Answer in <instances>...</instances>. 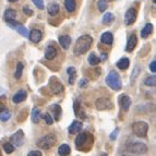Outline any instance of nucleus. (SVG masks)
I'll return each instance as SVG.
<instances>
[{
    "label": "nucleus",
    "instance_id": "1",
    "mask_svg": "<svg viewBox=\"0 0 156 156\" xmlns=\"http://www.w3.org/2000/svg\"><path fill=\"white\" fill-rule=\"evenodd\" d=\"M74 144H76V148L78 151L81 152H89L92 150L94 144V136L90 132H79L78 136L76 138L74 141Z\"/></svg>",
    "mask_w": 156,
    "mask_h": 156
},
{
    "label": "nucleus",
    "instance_id": "2",
    "mask_svg": "<svg viewBox=\"0 0 156 156\" xmlns=\"http://www.w3.org/2000/svg\"><path fill=\"white\" fill-rule=\"evenodd\" d=\"M92 44H93V37L90 35H82L76 39L74 48H73V52L74 55L80 57V56L84 55L89 51L91 48Z\"/></svg>",
    "mask_w": 156,
    "mask_h": 156
},
{
    "label": "nucleus",
    "instance_id": "3",
    "mask_svg": "<svg viewBox=\"0 0 156 156\" xmlns=\"http://www.w3.org/2000/svg\"><path fill=\"white\" fill-rule=\"evenodd\" d=\"M106 84L109 86L110 89L114 91H120L122 89V82H121V78H120L119 73L116 71H110L106 76Z\"/></svg>",
    "mask_w": 156,
    "mask_h": 156
},
{
    "label": "nucleus",
    "instance_id": "4",
    "mask_svg": "<svg viewBox=\"0 0 156 156\" xmlns=\"http://www.w3.org/2000/svg\"><path fill=\"white\" fill-rule=\"evenodd\" d=\"M57 143V139H56L55 134H51V133H48V134L43 135L42 138H39L38 141L36 142V145L41 150H50Z\"/></svg>",
    "mask_w": 156,
    "mask_h": 156
},
{
    "label": "nucleus",
    "instance_id": "5",
    "mask_svg": "<svg viewBox=\"0 0 156 156\" xmlns=\"http://www.w3.org/2000/svg\"><path fill=\"white\" fill-rule=\"evenodd\" d=\"M132 131L139 138H145L148 132V125L144 121H138L132 125Z\"/></svg>",
    "mask_w": 156,
    "mask_h": 156
},
{
    "label": "nucleus",
    "instance_id": "6",
    "mask_svg": "<svg viewBox=\"0 0 156 156\" xmlns=\"http://www.w3.org/2000/svg\"><path fill=\"white\" fill-rule=\"evenodd\" d=\"M48 89L51 92V94L54 95H59L63 92L65 90V86L63 84L58 80L56 76H51L49 80V84H48Z\"/></svg>",
    "mask_w": 156,
    "mask_h": 156
},
{
    "label": "nucleus",
    "instance_id": "7",
    "mask_svg": "<svg viewBox=\"0 0 156 156\" xmlns=\"http://www.w3.org/2000/svg\"><path fill=\"white\" fill-rule=\"evenodd\" d=\"M95 107L97 110H109L114 108V103L108 97H99L95 101Z\"/></svg>",
    "mask_w": 156,
    "mask_h": 156
},
{
    "label": "nucleus",
    "instance_id": "8",
    "mask_svg": "<svg viewBox=\"0 0 156 156\" xmlns=\"http://www.w3.org/2000/svg\"><path fill=\"white\" fill-rule=\"evenodd\" d=\"M5 23H7V25H8V26H10L11 29L16 30V31L18 32L20 35L26 37V38H29V30L26 29L23 24H21L20 22L16 21V20H12V21L5 22Z\"/></svg>",
    "mask_w": 156,
    "mask_h": 156
},
{
    "label": "nucleus",
    "instance_id": "9",
    "mask_svg": "<svg viewBox=\"0 0 156 156\" xmlns=\"http://www.w3.org/2000/svg\"><path fill=\"white\" fill-rule=\"evenodd\" d=\"M127 150L132 154H145L148 151L147 146L142 142H135L127 146Z\"/></svg>",
    "mask_w": 156,
    "mask_h": 156
},
{
    "label": "nucleus",
    "instance_id": "10",
    "mask_svg": "<svg viewBox=\"0 0 156 156\" xmlns=\"http://www.w3.org/2000/svg\"><path fill=\"white\" fill-rule=\"evenodd\" d=\"M136 19H138V10H136V8L131 7V8H129L127 11H126L125 24L127 26L132 25V24L136 21Z\"/></svg>",
    "mask_w": 156,
    "mask_h": 156
},
{
    "label": "nucleus",
    "instance_id": "11",
    "mask_svg": "<svg viewBox=\"0 0 156 156\" xmlns=\"http://www.w3.org/2000/svg\"><path fill=\"white\" fill-rule=\"evenodd\" d=\"M58 55H59V50L56 47V45H48L45 49V59L47 61H52V60L57 59Z\"/></svg>",
    "mask_w": 156,
    "mask_h": 156
},
{
    "label": "nucleus",
    "instance_id": "12",
    "mask_svg": "<svg viewBox=\"0 0 156 156\" xmlns=\"http://www.w3.org/2000/svg\"><path fill=\"white\" fill-rule=\"evenodd\" d=\"M24 139H25V136H24L23 131L18 130L16 133H13V134L10 136V142L14 146H16V147H20V146L23 145Z\"/></svg>",
    "mask_w": 156,
    "mask_h": 156
},
{
    "label": "nucleus",
    "instance_id": "13",
    "mask_svg": "<svg viewBox=\"0 0 156 156\" xmlns=\"http://www.w3.org/2000/svg\"><path fill=\"white\" fill-rule=\"evenodd\" d=\"M118 103H119V106L121 107V109L123 112H128L129 108L131 107V98L130 96H128L126 94H122V95H120L119 99H118Z\"/></svg>",
    "mask_w": 156,
    "mask_h": 156
},
{
    "label": "nucleus",
    "instance_id": "14",
    "mask_svg": "<svg viewBox=\"0 0 156 156\" xmlns=\"http://www.w3.org/2000/svg\"><path fill=\"white\" fill-rule=\"evenodd\" d=\"M136 45H138V37H136V35H135L134 33H132L130 36H129V38H128L127 45H126V48H125L126 51L132 52L133 50L135 49Z\"/></svg>",
    "mask_w": 156,
    "mask_h": 156
},
{
    "label": "nucleus",
    "instance_id": "15",
    "mask_svg": "<svg viewBox=\"0 0 156 156\" xmlns=\"http://www.w3.org/2000/svg\"><path fill=\"white\" fill-rule=\"evenodd\" d=\"M29 38L31 42L34 43V44H38V43L43 39L42 31H39V30H36V29L31 30V32L29 33Z\"/></svg>",
    "mask_w": 156,
    "mask_h": 156
},
{
    "label": "nucleus",
    "instance_id": "16",
    "mask_svg": "<svg viewBox=\"0 0 156 156\" xmlns=\"http://www.w3.org/2000/svg\"><path fill=\"white\" fill-rule=\"evenodd\" d=\"M27 98V92L25 90H20L12 96V101L14 104H21Z\"/></svg>",
    "mask_w": 156,
    "mask_h": 156
},
{
    "label": "nucleus",
    "instance_id": "17",
    "mask_svg": "<svg viewBox=\"0 0 156 156\" xmlns=\"http://www.w3.org/2000/svg\"><path fill=\"white\" fill-rule=\"evenodd\" d=\"M82 128H83V125L81 121L73 120L72 123L68 128V132H69V134H78L80 131H82Z\"/></svg>",
    "mask_w": 156,
    "mask_h": 156
},
{
    "label": "nucleus",
    "instance_id": "18",
    "mask_svg": "<svg viewBox=\"0 0 156 156\" xmlns=\"http://www.w3.org/2000/svg\"><path fill=\"white\" fill-rule=\"evenodd\" d=\"M50 112L52 114V119L55 120V121H59L60 118H61V115H62V108L60 107V105H52L50 107Z\"/></svg>",
    "mask_w": 156,
    "mask_h": 156
},
{
    "label": "nucleus",
    "instance_id": "19",
    "mask_svg": "<svg viewBox=\"0 0 156 156\" xmlns=\"http://www.w3.org/2000/svg\"><path fill=\"white\" fill-rule=\"evenodd\" d=\"M101 43L106 45V46H112V43H114V35H112V33H110V32H105V33L101 34Z\"/></svg>",
    "mask_w": 156,
    "mask_h": 156
},
{
    "label": "nucleus",
    "instance_id": "20",
    "mask_svg": "<svg viewBox=\"0 0 156 156\" xmlns=\"http://www.w3.org/2000/svg\"><path fill=\"white\" fill-rule=\"evenodd\" d=\"M58 42L63 49L67 50L69 49V47L71 45V37L69 35H60L59 38H58Z\"/></svg>",
    "mask_w": 156,
    "mask_h": 156
},
{
    "label": "nucleus",
    "instance_id": "21",
    "mask_svg": "<svg viewBox=\"0 0 156 156\" xmlns=\"http://www.w3.org/2000/svg\"><path fill=\"white\" fill-rule=\"evenodd\" d=\"M116 66H117V68L119 69V70L125 71V70H127L128 68H129V66H130V60H129V58H127V57L120 58L117 62H116Z\"/></svg>",
    "mask_w": 156,
    "mask_h": 156
},
{
    "label": "nucleus",
    "instance_id": "22",
    "mask_svg": "<svg viewBox=\"0 0 156 156\" xmlns=\"http://www.w3.org/2000/svg\"><path fill=\"white\" fill-rule=\"evenodd\" d=\"M59 11H60V7L58 3L51 2L47 5V13H48L50 16H56L58 13H59Z\"/></svg>",
    "mask_w": 156,
    "mask_h": 156
},
{
    "label": "nucleus",
    "instance_id": "23",
    "mask_svg": "<svg viewBox=\"0 0 156 156\" xmlns=\"http://www.w3.org/2000/svg\"><path fill=\"white\" fill-rule=\"evenodd\" d=\"M16 16H18V13L14 9H7L3 13V20L5 22H9V21H12V20H16Z\"/></svg>",
    "mask_w": 156,
    "mask_h": 156
},
{
    "label": "nucleus",
    "instance_id": "24",
    "mask_svg": "<svg viewBox=\"0 0 156 156\" xmlns=\"http://www.w3.org/2000/svg\"><path fill=\"white\" fill-rule=\"evenodd\" d=\"M67 73H68V76H69V79H68L69 84L73 85L76 81V69L74 67H69L67 69Z\"/></svg>",
    "mask_w": 156,
    "mask_h": 156
},
{
    "label": "nucleus",
    "instance_id": "25",
    "mask_svg": "<svg viewBox=\"0 0 156 156\" xmlns=\"http://www.w3.org/2000/svg\"><path fill=\"white\" fill-rule=\"evenodd\" d=\"M78 2L76 0H65V8L69 13H73L76 10Z\"/></svg>",
    "mask_w": 156,
    "mask_h": 156
},
{
    "label": "nucleus",
    "instance_id": "26",
    "mask_svg": "<svg viewBox=\"0 0 156 156\" xmlns=\"http://www.w3.org/2000/svg\"><path fill=\"white\" fill-rule=\"evenodd\" d=\"M152 32H153V24L146 23L145 25H144L143 29H142V31H141V37L144 39L147 38V37L152 34Z\"/></svg>",
    "mask_w": 156,
    "mask_h": 156
},
{
    "label": "nucleus",
    "instance_id": "27",
    "mask_svg": "<svg viewBox=\"0 0 156 156\" xmlns=\"http://www.w3.org/2000/svg\"><path fill=\"white\" fill-rule=\"evenodd\" d=\"M31 119L33 123H38L39 121H41V119H42V112H41V110H39L37 107L33 108V110H32Z\"/></svg>",
    "mask_w": 156,
    "mask_h": 156
},
{
    "label": "nucleus",
    "instance_id": "28",
    "mask_svg": "<svg viewBox=\"0 0 156 156\" xmlns=\"http://www.w3.org/2000/svg\"><path fill=\"white\" fill-rule=\"evenodd\" d=\"M23 70H24V65L23 62H18L16 68V71H14V79L16 80H20L22 78V74H23Z\"/></svg>",
    "mask_w": 156,
    "mask_h": 156
},
{
    "label": "nucleus",
    "instance_id": "29",
    "mask_svg": "<svg viewBox=\"0 0 156 156\" xmlns=\"http://www.w3.org/2000/svg\"><path fill=\"white\" fill-rule=\"evenodd\" d=\"M87 61H89V63L91 66H97L101 62V58L97 57L95 52H91L89 55V57H87Z\"/></svg>",
    "mask_w": 156,
    "mask_h": 156
},
{
    "label": "nucleus",
    "instance_id": "30",
    "mask_svg": "<svg viewBox=\"0 0 156 156\" xmlns=\"http://www.w3.org/2000/svg\"><path fill=\"white\" fill-rule=\"evenodd\" d=\"M71 153V147L68 144H61L58 148V154L59 155H62V156H66V155H69Z\"/></svg>",
    "mask_w": 156,
    "mask_h": 156
},
{
    "label": "nucleus",
    "instance_id": "31",
    "mask_svg": "<svg viewBox=\"0 0 156 156\" xmlns=\"http://www.w3.org/2000/svg\"><path fill=\"white\" fill-rule=\"evenodd\" d=\"M114 20H115L114 14L110 12H107V13H105L104 16H103V24H105V25H109V24H112V22H114Z\"/></svg>",
    "mask_w": 156,
    "mask_h": 156
},
{
    "label": "nucleus",
    "instance_id": "32",
    "mask_svg": "<svg viewBox=\"0 0 156 156\" xmlns=\"http://www.w3.org/2000/svg\"><path fill=\"white\" fill-rule=\"evenodd\" d=\"M141 72H142V67H141V66H139V65H136L134 67V69H133L132 74H131V82H132V83L135 81V79L140 76Z\"/></svg>",
    "mask_w": 156,
    "mask_h": 156
},
{
    "label": "nucleus",
    "instance_id": "33",
    "mask_svg": "<svg viewBox=\"0 0 156 156\" xmlns=\"http://www.w3.org/2000/svg\"><path fill=\"white\" fill-rule=\"evenodd\" d=\"M107 7H108L107 0H98L97 1V8H98L99 12H105L107 10Z\"/></svg>",
    "mask_w": 156,
    "mask_h": 156
},
{
    "label": "nucleus",
    "instance_id": "34",
    "mask_svg": "<svg viewBox=\"0 0 156 156\" xmlns=\"http://www.w3.org/2000/svg\"><path fill=\"white\" fill-rule=\"evenodd\" d=\"M14 148H16V146L13 145L11 142H5V143H3V150H5V152L7 154H11L14 152Z\"/></svg>",
    "mask_w": 156,
    "mask_h": 156
},
{
    "label": "nucleus",
    "instance_id": "35",
    "mask_svg": "<svg viewBox=\"0 0 156 156\" xmlns=\"http://www.w3.org/2000/svg\"><path fill=\"white\" fill-rule=\"evenodd\" d=\"M11 118V112L9 110L5 109L3 112H0V120L2 121V122H5V121H8L9 119Z\"/></svg>",
    "mask_w": 156,
    "mask_h": 156
},
{
    "label": "nucleus",
    "instance_id": "36",
    "mask_svg": "<svg viewBox=\"0 0 156 156\" xmlns=\"http://www.w3.org/2000/svg\"><path fill=\"white\" fill-rule=\"evenodd\" d=\"M144 84L146 86H155L156 84V78L155 76H150L144 80Z\"/></svg>",
    "mask_w": 156,
    "mask_h": 156
},
{
    "label": "nucleus",
    "instance_id": "37",
    "mask_svg": "<svg viewBox=\"0 0 156 156\" xmlns=\"http://www.w3.org/2000/svg\"><path fill=\"white\" fill-rule=\"evenodd\" d=\"M42 118L44 119V121L46 122V125L51 126L52 123H54V119H52V117L49 115V112H45L44 115H42Z\"/></svg>",
    "mask_w": 156,
    "mask_h": 156
},
{
    "label": "nucleus",
    "instance_id": "38",
    "mask_svg": "<svg viewBox=\"0 0 156 156\" xmlns=\"http://www.w3.org/2000/svg\"><path fill=\"white\" fill-rule=\"evenodd\" d=\"M73 110H74V115L80 117L81 115V104L79 103V101H74V104H73Z\"/></svg>",
    "mask_w": 156,
    "mask_h": 156
},
{
    "label": "nucleus",
    "instance_id": "39",
    "mask_svg": "<svg viewBox=\"0 0 156 156\" xmlns=\"http://www.w3.org/2000/svg\"><path fill=\"white\" fill-rule=\"evenodd\" d=\"M31 1L34 3V5H35L37 9H39V10H44L45 9L44 0H31Z\"/></svg>",
    "mask_w": 156,
    "mask_h": 156
},
{
    "label": "nucleus",
    "instance_id": "40",
    "mask_svg": "<svg viewBox=\"0 0 156 156\" xmlns=\"http://www.w3.org/2000/svg\"><path fill=\"white\" fill-rule=\"evenodd\" d=\"M22 11H23V13L25 14L26 16H32L34 14V11L32 10L31 7H29L27 5H25L23 8H22Z\"/></svg>",
    "mask_w": 156,
    "mask_h": 156
},
{
    "label": "nucleus",
    "instance_id": "41",
    "mask_svg": "<svg viewBox=\"0 0 156 156\" xmlns=\"http://www.w3.org/2000/svg\"><path fill=\"white\" fill-rule=\"evenodd\" d=\"M27 112H26L25 109L24 110H21V112H19V117H18V121H20V122H23L24 120L27 118Z\"/></svg>",
    "mask_w": 156,
    "mask_h": 156
},
{
    "label": "nucleus",
    "instance_id": "42",
    "mask_svg": "<svg viewBox=\"0 0 156 156\" xmlns=\"http://www.w3.org/2000/svg\"><path fill=\"white\" fill-rule=\"evenodd\" d=\"M118 133H119V129H115L114 131L112 132V134H110V140L112 141H114V140H116L117 139V136H118Z\"/></svg>",
    "mask_w": 156,
    "mask_h": 156
},
{
    "label": "nucleus",
    "instance_id": "43",
    "mask_svg": "<svg viewBox=\"0 0 156 156\" xmlns=\"http://www.w3.org/2000/svg\"><path fill=\"white\" fill-rule=\"evenodd\" d=\"M87 84H89V80H87V79H82V80L80 81V83H79V86H80L81 89H83Z\"/></svg>",
    "mask_w": 156,
    "mask_h": 156
},
{
    "label": "nucleus",
    "instance_id": "44",
    "mask_svg": "<svg viewBox=\"0 0 156 156\" xmlns=\"http://www.w3.org/2000/svg\"><path fill=\"white\" fill-rule=\"evenodd\" d=\"M29 156H42L43 155V153L41 151H31V152H29V154H27Z\"/></svg>",
    "mask_w": 156,
    "mask_h": 156
},
{
    "label": "nucleus",
    "instance_id": "45",
    "mask_svg": "<svg viewBox=\"0 0 156 156\" xmlns=\"http://www.w3.org/2000/svg\"><path fill=\"white\" fill-rule=\"evenodd\" d=\"M150 70H151V72H153V73L156 72V61L155 60H153V61L150 63Z\"/></svg>",
    "mask_w": 156,
    "mask_h": 156
},
{
    "label": "nucleus",
    "instance_id": "46",
    "mask_svg": "<svg viewBox=\"0 0 156 156\" xmlns=\"http://www.w3.org/2000/svg\"><path fill=\"white\" fill-rule=\"evenodd\" d=\"M5 109H7V107H5V101H2L1 99H0V112H3Z\"/></svg>",
    "mask_w": 156,
    "mask_h": 156
},
{
    "label": "nucleus",
    "instance_id": "47",
    "mask_svg": "<svg viewBox=\"0 0 156 156\" xmlns=\"http://www.w3.org/2000/svg\"><path fill=\"white\" fill-rule=\"evenodd\" d=\"M107 58V54H105V52H103V54H101V59L103 60H105Z\"/></svg>",
    "mask_w": 156,
    "mask_h": 156
},
{
    "label": "nucleus",
    "instance_id": "48",
    "mask_svg": "<svg viewBox=\"0 0 156 156\" xmlns=\"http://www.w3.org/2000/svg\"><path fill=\"white\" fill-rule=\"evenodd\" d=\"M9 2H16V1H18V0H8Z\"/></svg>",
    "mask_w": 156,
    "mask_h": 156
},
{
    "label": "nucleus",
    "instance_id": "49",
    "mask_svg": "<svg viewBox=\"0 0 156 156\" xmlns=\"http://www.w3.org/2000/svg\"><path fill=\"white\" fill-rule=\"evenodd\" d=\"M152 2H153V3H155V0H152Z\"/></svg>",
    "mask_w": 156,
    "mask_h": 156
}]
</instances>
